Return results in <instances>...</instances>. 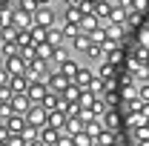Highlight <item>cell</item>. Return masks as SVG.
I'll return each instance as SVG.
<instances>
[{"instance_id": "6da1fadb", "label": "cell", "mask_w": 149, "mask_h": 146, "mask_svg": "<svg viewBox=\"0 0 149 146\" xmlns=\"http://www.w3.org/2000/svg\"><path fill=\"white\" fill-rule=\"evenodd\" d=\"M23 117H26V123H29V126H46V120H49V112L43 109V106H40V103H32V106H29V112H26V115H23Z\"/></svg>"}, {"instance_id": "7a4b0ae2", "label": "cell", "mask_w": 149, "mask_h": 146, "mask_svg": "<svg viewBox=\"0 0 149 146\" xmlns=\"http://www.w3.org/2000/svg\"><path fill=\"white\" fill-rule=\"evenodd\" d=\"M46 60H40V57H35L29 66H26V77L29 80H46Z\"/></svg>"}, {"instance_id": "3957f363", "label": "cell", "mask_w": 149, "mask_h": 146, "mask_svg": "<svg viewBox=\"0 0 149 146\" xmlns=\"http://www.w3.org/2000/svg\"><path fill=\"white\" fill-rule=\"evenodd\" d=\"M46 92H49L46 80H29V89H26V95H29V100H32V103H40V100L46 97Z\"/></svg>"}, {"instance_id": "277c9868", "label": "cell", "mask_w": 149, "mask_h": 146, "mask_svg": "<svg viewBox=\"0 0 149 146\" xmlns=\"http://www.w3.org/2000/svg\"><path fill=\"white\" fill-rule=\"evenodd\" d=\"M66 83H69V77L60 72V69H55V72L46 74V86H49V92H63V89H66Z\"/></svg>"}, {"instance_id": "5b68a950", "label": "cell", "mask_w": 149, "mask_h": 146, "mask_svg": "<svg viewBox=\"0 0 149 146\" xmlns=\"http://www.w3.org/2000/svg\"><path fill=\"white\" fill-rule=\"evenodd\" d=\"M35 26H43V29H52L55 26V12L49 6H40L35 12Z\"/></svg>"}, {"instance_id": "8992f818", "label": "cell", "mask_w": 149, "mask_h": 146, "mask_svg": "<svg viewBox=\"0 0 149 146\" xmlns=\"http://www.w3.org/2000/svg\"><path fill=\"white\" fill-rule=\"evenodd\" d=\"M120 123H123V117H120V109H106V112H103V129L120 132Z\"/></svg>"}, {"instance_id": "52a82bcc", "label": "cell", "mask_w": 149, "mask_h": 146, "mask_svg": "<svg viewBox=\"0 0 149 146\" xmlns=\"http://www.w3.org/2000/svg\"><path fill=\"white\" fill-rule=\"evenodd\" d=\"M12 26H17V29H32V26H35V15L17 9V12H12Z\"/></svg>"}, {"instance_id": "ba28073f", "label": "cell", "mask_w": 149, "mask_h": 146, "mask_svg": "<svg viewBox=\"0 0 149 146\" xmlns=\"http://www.w3.org/2000/svg\"><path fill=\"white\" fill-rule=\"evenodd\" d=\"M6 129H9L12 135H23V132H26V117L17 115V112L9 115V117H6Z\"/></svg>"}, {"instance_id": "9c48e42d", "label": "cell", "mask_w": 149, "mask_h": 146, "mask_svg": "<svg viewBox=\"0 0 149 146\" xmlns=\"http://www.w3.org/2000/svg\"><path fill=\"white\" fill-rule=\"evenodd\" d=\"M3 66H6L12 74H26V66H29V63H26L20 55H12V57H6V60H3Z\"/></svg>"}, {"instance_id": "30bf717a", "label": "cell", "mask_w": 149, "mask_h": 146, "mask_svg": "<svg viewBox=\"0 0 149 146\" xmlns=\"http://www.w3.org/2000/svg\"><path fill=\"white\" fill-rule=\"evenodd\" d=\"M37 138H40L46 146H55V143H57V138H60V129H55V126H49V123H46V126H40Z\"/></svg>"}, {"instance_id": "8fae6325", "label": "cell", "mask_w": 149, "mask_h": 146, "mask_svg": "<svg viewBox=\"0 0 149 146\" xmlns=\"http://www.w3.org/2000/svg\"><path fill=\"white\" fill-rule=\"evenodd\" d=\"M29 106H32V100H29V95H26V92H20V95H15V97H12V109L17 112V115H26V112H29Z\"/></svg>"}, {"instance_id": "7c38bea8", "label": "cell", "mask_w": 149, "mask_h": 146, "mask_svg": "<svg viewBox=\"0 0 149 146\" xmlns=\"http://www.w3.org/2000/svg\"><path fill=\"white\" fill-rule=\"evenodd\" d=\"M97 97H100V95H95L92 89H80V95H77V103H80V109H92Z\"/></svg>"}, {"instance_id": "4fadbf2b", "label": "cell", "mask_w": 149, "mask_h": 146, "mask_svg": "<svg viewBox=\"0 0 149 146\" xmlns=\"http://www.w3.org/2000/svg\"><path fill=\"white\" fill-rule=\"evenodd\" d=\"M112 15V3L109 0H97V6H95V17L100 20V23H106Z\"/></svg>"}, {"instance_id": "5bb4252c", "label": "cell", "mask_w": 149, "mask_h": 146, "mask_svg": "<svg viewBox=\"0 0 149 146\" xmlns=\"http://www.w3.org/2000/svg\"><path fill=\"white\" fill-rule=\"evenodd\" d=\"M72 46L80 49V52H86V49L92 46V35H89V32H77V35L72 37Z\"/></svg>"}, {"instance_id": "9a60e30c", "label": "cell", "mask_w": 149, "mask_h": 146, "mask_svg": "<svg viewBox=\"0 0 149 146\" xmlns=\"http://www.w3.org/2000/svg\"><path fill=\"white\" fill-rule=\"evenodd\" d=\"M9 86H12V92H15V95H20V92L29 89V77H26V74H12Z\"/></svg>"}, {"instance_id": "2e32d148", "label": "cell", "mask_w": 149, "mask_h": 146, "mask_svg": "<svg viewBox=\"0 0 149 146\" xmlns=\"http://www.w3.org/2000/svg\"><path fill=\"white\" fill-rule=\"evenodd\" d=\"M60 95H63V100H66V103H77V95H80V86H77L74 80H69V83H66V89L60 92Z\"/></svg>"}, {"instance_id": "e0dca14e", "label": "cell", "mask_w": 149, "mask_h": 146, "mask_svg": "<svg viewBox=\"0 0 149 146\" xmlns=\"http://www.w3.org/2000/svg\"><path fill=\"white\" fill-rule=\"evenodd\" d=\"M0 43H17V26H0Z\"/></svg>"}, {"instance_id": "ac0fdd59", "label": "cell", "mask_w": 149, "mask_h": 146, "mask_svg": "<svg viewBox=\"0 0 149 146\" xmlns=\"http://www.w3.org/2000/svg\"><path fill=\"white\" fill-rule=\"evenodd\" d=\"M118 138H120L118 132H112V129H103V132L97 135V140H95V143H97V146H112V143H118Z\"/></svg>"}, {"instance_id": "d6986e66", "label": "cell", "mask_w": 149, "mask_h": 146, "mask_svg": "<svg viewBox=\"0 0 149 146\" xmlns=\"http://www.w3.org/2000/svg\"><path fill=\"white\" fill-rule=\"evenodd\" d=\"M86 55H89V60H95V63H103L106 49H103V43H92V46L86 49Z\"/></svg>"}, {"instance_id": "ffe728a7", "label": "cell", "mask_w": 149, "mask_h": 146, "mask_svg": "<svg viewBox=\"0 0 149 146\" xmlns=\"http://www.w3.org/2000/svg\"><path fill=\"white\" fill-rule=\"evenodd\" d=\"M63 40H66V35H63V29H57V26H52V29L46 32V43H52V46H63Z\"/></svg>"}, {"instance_id": "44dd1931", "label": "cell", "mask_w": 149, "mask_h": 146, "mask_svg": "<svg viewBox=\"0 0 149 146\" xmlns=\"http://www.w3.org/2000/svg\"><path fill=\"white\" fill-rule=\"evenodd\" d=\"M92 77H95V72H89V69H77V72H74V83H77L80 89H86V86L92 83Z\"/></svg>"}, {"instance_id": "7402d4cb", "label": "cell", "mask_w": 149, "mask_h": 146, "mask_svg": "<svg viewBox=\"0 0 149 146\" xmlns=\"http://www.w3.org/2000/svg\"><path fill=\"white\" fill-rule=\"evenodd\" d=\"M49 126H55V129H66V112H49V120H46Z\"/></svg>"}, {"instance_id": "603a6c76", "label": "cell", "mask_w": 149, "mask_h": 146, "mask_svg": "<svg viewBox=\"0 0 149 146\" xmlns=\"http://www.w3.org/2000/svg\"><path fill=\"white\" fill-rule=\"evenodd\" d=\"M95 74H97V77H115V74H118V66L109 63V60H103V63L95 69Z\"/></svg>"}, {"instance_id": "cb8c5ba5", "label": "cell", "mask_w": 149, "mask_h": 146, "mask_svg": "<svg viewBox=\"0 0 149 146\" xmlns=\"http://www.w3.org/2000/svg\"><path fill=\"white\" fill-rule=\"evenodd\" d=\"M80 17H83L80 6H66V15H63V20H66V23H77V26H80Z\"/></svg>"}, {"instance_id": "d4e9b609", "label": "cell", "mask_w": 149, "mask_h": 146, "mask_svg": "<svg viewBox=\"0 0 149 146\" xmlns=\"http://www.w3.org/2000/svg\"><path fill=\"white\" fill-rule=\"evenodd\" d=\"M83 132H86V135H89L92 140H97V135L103 132V123H100V120H86V126H83Z\"/></svg>"}, {"instance_id": "484cf974", "label": "cell", "mask_w": 149, "mask_h": 146, "mask_svg": "<svg viewBox=\"0 0 149 146\" xmlns=\"http://www.w3.org/2000/svg\"><path fill=\"white\" fill-rule=\"evenodd\" d=\"M103 100H106L109 109H120V95H118L115 89H106V92H103Z\"/></svg>"}, {"instance_id": "4316f807", "label": "cell", "mask_w": 149, "mask_h": 146, "mask_svg": "<svg viewBox=\"0 0 149 146\" xmlns=\"http://www.w3.org/2000/svg\"><path fill=\"white\" fill-rule=\"evenodd\" d=\"M57 69H60V72L66 74V77H69V80H74V72H77V69H80V66H77V63H74V60H69V57H66V60H63V63H60V66H57Z\"/></svg>"}, {"instance_id": "83f0119b", "label": "cell", "mask_w": 149, "mask_h": 146, "mask_svg": "<svg viewBox=\"0 0 149 146\" xmlns=\"http://www.w3.org/2000/svg\"><path fill=\"white\" fill-rule=\"evenodd\" d=\"M17 55L23 57L26 63H32V60L37 57V46H35V43H29V46H20V52H17Z\"/></svg>"}, {"instance_id": "f1b7e54d", "label": "cell", "mask_w": 149, "mask_h": 146, "mask_svg": "<svg viewBox=\"0 0 149 146\" xmlns=\"http://www.w3.org/2000/svg\"><path fill=\"white\" fill-rule=\"evenodd\" d=\"M46 32H49V29H43V26H32V29H29V35H32V43H46Z\"/></svg>"}, {"instance_id": "f546056e", "label": "cell", "mask_w": 149, "mask_h": 146, "mask_svg": "<svg viewBox=\"0 0 149 146\" xmlns=\"http://www.w3.org/2000/svg\"><path fill=\"white\" fill-rule=\"evenodd\" d=\"M52 52H55V46H52V43H37V57H40V60H46V63H49V60H52Z\"/></svg>"}, {"instance_id": "4dcf8cb0", "label": "cell", "mask_w": 149, "mask_h": 146, "mask_svg": "<svg viewBox=\"0 0 149 146\" xmlns=\"http://www.w3.org/2000/svg\"><path fill=\"white\" fill-rule=\"evenodd\" d=\"M97 23H100V20L95 17V15H83V17H80V32H92Z\"/></svg>"}, {"instance_id": "1f68e13d", "label": "cell", "mask_w": 149, "mask_h": 146, "mask_svg": "<svg viewBox=\"0 0 149 146\" xmlns=\"http://www.w3.org/2000/svg\"><path fill=\"white\" fill-rule=\"evenodd\" d=\"M17 52H20L17 43H0V55H3V60H6V57H12V55H17Z\"/></svg>"}, {"instance_id": "d6a6232c", "label": "cell", "mask_w": 149, "mask_h": 146, "mask_svg": "<svg viewBox=\"0 0 149 146\" xmlns=\"http://www.w3.org/2000/svg\"><path fill=\"white\" fill-rule=\"evenodd\" d=\"M72 138H74V146H92V143H95L86 132H77V135H72Z\"/></svg>"}, {"instance_id": "836d02e7", "label": "cell", "mask_w": 149, "mask_h": 146, "mask_svg": "<svg viewBox=\"0 0 149 146\" xmlns=\"http://www.w3.org/2000/svg\"><path fill=\"white\" fill-rule=\"evenodd\" d=\"M106 60H109V63H115V66H118V63L123 60V52H120V46H118V49H109V52H106Z\"/></svg>"}, {"instance_id": "e575fe53", "label": "cell", "mask_w": 149, "mask_h": 146, "mask_svg": "<svg viewBox=\"0 0 149 146\" xmlns=\"http://www.w3.org/2000/svg\"><path fill=\"white\" fill-rule=\"evenodd\" d=\"M29 43H32L29 29H17V46H29Z\"/></svg>"}, {"instance_id": "d590c367", "label": "cell", "mask_w": 149, "mask_h": 146, "mask_svg": "<svg viewBox=\"0 0 149 146\" xmlns=\"http://www.w3.org/2000/svg\"><path fill=\"white\" fill-rule=\"evenodd\" d=\"M12 97H15L12 86H0V103H12Z\"/></svg>"}, {"instance_id": "8d00e7d4", "label": "cell", "mask_w": 149, "mask_h": 146, "mask_svg": "<svg viewBox=\"0 0 149 146\" xmlns=\"http://www.w3.org/2000/svg\"><path fill=\"white\" fill-rule=\"evenodd\" d=\"M20 9H23V12H29V15H35L40 6H37V0H20Z\"/></svg>"}, {"instance_id": "74e56055", "label": "cell", "mask_w": 149, "mask_h": 146, "mask_svg": "<svg viewBox=\"0 0 149 146\" xmlns=\"http://www.w3.org/2000/svg\"><path fill=\"white\" fill-rule=\"evenodd\" d=\"M55 146H74V138L69 135V132H60V138H57Z\"/></svg>"}, {"instance_id": "f35d334b", "label": "cell", "mask_w": 149, "mask_h": 146, "mask_svg": "<svg viewBox=\"0 0 149 146\" xmlns=\"http://www.w3.org/2000/svg\"><path fill=\"white\" fill-rule=\"evenodd\" d=\"M6 146H26V135H9Z\"/></svg>"}, {"instance_id": "ab89813d", "label": "cell", "mask_w": 149, "mask_h": 146, "mask_svg": "<svg viewBox=\"0 0 149 146\" xmlns=\"http://www.w3.org/2000/svg\"><path fill=\"white\" fill-rule=\"evenodd\" d=\"M138 97H141V100H149V80L138 83Z\"/></svg>"}, {"instance_id": "60d3db41", "label": "cell", "mask_w": 149, "mask_h": 146, "mask_svg": "<svg viewBox=\"0 0 149 146\" xmlns=\"http://www.w3.org/2000/svg\"><path fill=\"white\" fill-rule=\"evenodd\" d=\"M77 32H80V26H77V23H66V26H63V35H66V37H74Z\"/></svg>"}, {"instance_id": "b9f144b4", "label": "cell", "mask_w": 149, "mask_h": 146, "mask_svg": "<svg viewBox=\"0 0 149 146\" xmlns=\"http://www.w3.org/2000/svg\"><path fill=\"white\" fill-rule=\"evenodd\" d=\"M12 23V9H0V26H9Z\"/></svg>"}, {"instance_id": "7bdbcfd3", "label": "cell", "mask_w": 149, "mask_h": 146, "mask_svg": "<svg viewBox=\"0 0 149 146\" xmlns=\"http://www.w3.org/2000/svg\"><path fill=\"white\" fill-rule=\"evenodd\" d=\"M9 80H12V72L6 66H0V86H9Z\"/></svg>"}, {"instance_id": "ee69618b", "label": "cell", "mask_w": 149, "mask_h": 146, "mask_svg": "<svg viewBox=\"0 0 149 146\" xmlns=\"http://www.w3.org/2000/svg\"><path fill=\"white\" fill-rule=\"evenodd\" d=\"M9 115H15L12 103H0V117H3V123H6V117H9Z\"/></svg>"}, {"instance_id": "f6af8a7d", "label": "cell", "mask_w": 149, "mask_h": 146, "mask_svg": "<svg viewBox=\"0 0 149 146\" xmlns=\"http://www.w3.org/2000/svg\"><path fill=\"white\" fill-rule=\"evenodd\" d=\"M138 43L149 49V26H146V29H141V35H138Z\"/></svg>"}, {"instance_id": "bcb514c9", "label": "cell", "mask_w": 149, "mask_h": 146, "mask_svg": "<svg viewBox=\"0 0 149 146\" xmlns=\"http://www.w3.org/2000/svg\"><path fill=\"white\" fill-rule=\"evenodd\" d=\"M132 9H135V12H146V9H149V0H132Z\"/></svg>"}, {"instance_id": "7dc6e473", "label": "cell", "mask_w": 149, "mask_h": 146, "mask_svg": "<svg viewBox=\"0 0 149 146\" xmlns=\"http://www.w3.org/2000/svg\"><path fill=\"white\" fill-rule=\"evenodd\" d=\"M9 135H12V132L6 129V123H0V140H9Z\"/></svg>"}, {"instance_id": "c3c4849f", "label": "cell", "mask_w": 149, "mask_h": 146, "mask_svg": "<svg viewBox=\"0 0 149 146\" xmlns=\"http://www.w3.org/2000/svg\"><path fill=\"white\" fill-rule=\"evenodd\" d=\"M26 146H46V143H43L40 138H35V140H26Z\"/></svg>"}, {"instance_id": "681fc988", "label": "cell", "mask_w": 149, "mask_h": 146, "mask_svg": "<svg viewBox=\"0 0 149 146\" xmlns=\"http://www.w3.org/2000/svg\"><path fill=\"white\" fill-rule=\"evenodd\" d=\"M66 6H80V0H63Z\"/></svg>"}, {"instance_id": "f907efd6", "label": "cell", "mask_w": 149, "mask_h": 146, "mask_svg": "<svg viewBox=\"0 0 149 146\" xmlns=\"http://www.w3.org/2000/svg\"><path fill=\"white\" fill-rule=\"evenodd\" d=\"M135 146H149V140H135Z\"/></svg>"}, {"instance_id": "816d5d0a", "label": "cell", "mask_w": 149, "mask_h": 146, "mask_svg": "<svg viewBox=\"0 0 149 146\" xmlns=\"http://www.w3.org/2000/svg\"><path fill=\"white\" fill-rule=\"evenodd\" d=\"M49 3H52V0H37V6H49Z\"/></svg>"}, {"instance_id": "f5cc1de1", "label": "cell", "mask_w": 149, "mask_h": 146, "mask_svg": "<svg viewBox=\"0 0 149 146\" xmlns=\"http://www.w3.org/2000/svg\"><path fill=\"white\" fill-rule=\"evenodd\" d=\"M109 3H112V6H120V3H123V0H109Z\"/></svg>"}, {"instance_id": "db71d44e", "label": "cell", "mask_w": 149, "mask_h": 146, "mask_svg": "<svg viewBox=\"0 0 149 146\" xmlns=\"http://www.w3.org/2000/svg\"><path fill=\"white\" fill-rule=\"evenodd\" d=\"M143 63H146V66H149V52H146V57H143Z\"/></svg>"}, {"instance_id": "11a10c76", "label": "cell", "mask_w": 149, "mask_h": 146, "mask_svg": "<svg viewBox=\"0 0 149 146\" xmlns=\"http://www.w3.org/2000/svg\"><path fill=\"white\" fill-rule=\"evenodd\" d=\"M0 66H3V55H0Z\"/></svg>"}, {"instance_id": "9f6ffc18", "label": "cell", "mask_w": 149, "mask_h": 146, "mask_svg": "<svg viewBox=\"0 0 149 146\" xmlns=\"http://www.w3.org/2000/svg\"><path fill=\"white\" fill-rule=\"evenodd\" d=\"M0 146H6V140H0Z\"/></svg>"}, {"instance_id": "6f0895ef", "label": "cell", "mask_w": 149, "mask_h": 146, "mask_svg": "<svg viewBox=\"0 0 149 146\" xmlns=\"http://www.w3.org/2000/svg\"><path fill=\"white\" fill-rule=\"evenodd\" d=\"M112 146H120V143H112Z\"/></svg>"}, {"instance_id": "680465c9", "label": "cell", "mask_w": 149, "mask_h": 146, "mask_svg": "<svg viewBox=\"0 0 149 146\" xmlns=\"http://www.w3.org/2000/svg\"><path fill=\"white\" fill-rule=\"evenodd\" d=\"M0 123H3V117H0Z\"/></svg>"}, {"instance_id": "91938a15", "label": "cell", "mask_w": 149, "mask_h": 146, "mask_svg": "<svg viewBox=\"0 0 149 146\" xmlns=\"http://www.w3.org/2000/svg\"><path fill=\"white\" fill-rule=\"evenodd\" d=\"M146 126H149V120H146Z\"/></svg>"}, {"instance_id": "94428289", "label": "cell", "mask_w": 149, "mask_h": 146, "mask_svg": "<svg viewBox=\"0 0 149 146\" xmlns=\"http://www.w3.org/2000/svg\"><path fill=\"white\" fill-rule=\"evenodd\" d=\"M92 146H97V143H92Z\"/></svg>"}]
</instances>
